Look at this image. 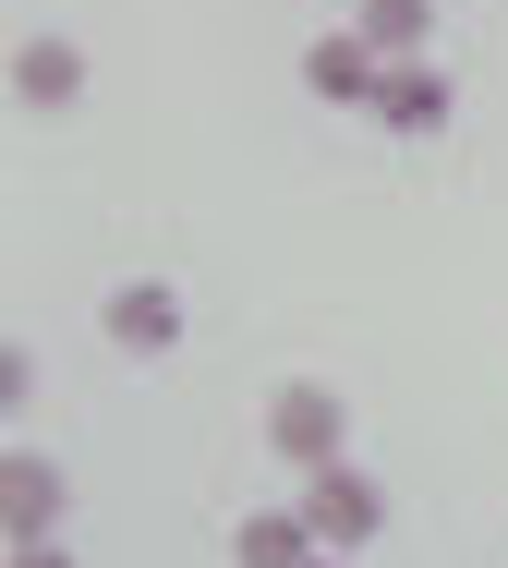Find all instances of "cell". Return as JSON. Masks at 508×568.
<instances>
[{"label":"cell","mask_w":508,"mask_h":568,"mask_svg":"<svg viewBox=\"0 0 508 568\" xmlns=\"http://www.w3.org/2000/svg\"><path fill=\"white\" fill-rule=\"evenodd\" d=\"M266 448L291 459V471H327V459H352V399H339V387H315V375L266 387Z\"/></svg>","instance_id":"6da1fadb"},{"label":"cell","mask_w":508,"mask_h":568,"mask_svg":"<svg viewBox=\"0 0 508 568\" xmlns=\"http://www.w3.org/2000/svg\"><path fill=\"white\" fill-rule=\"evenodd\" d=\"M291 508L315 520V545H327V557H364V545L387 532V484H376V471H352V459L303 471V496H291Z\"/></svg>","instance_id":"7a4b0ae2"},{"label":"cell","mask_w":508,"mask_h":568,"mask_svg":"<svg viewBox=\"0 0 508 568\" xmlns=\"http://www.w3.org/2000/svg\"><path fill=\"white\" fill-rule=\"evenodd\" d=\"M98 339L122 351V363H170V351L194 339V303H182L170 278H122V291L98 303Z\"/></svg>","instance_id":"3957f363"},{"label":"cell","mask_w":508,"mask_h":568,"mask_svg":"<svg viewBox=\"0 0 508 568\" xmlns=\"http://www.w3.org/2000/svg\"><path fill=\"white\" fill-rule=\"evenodd\" d=\"M376 133H399V145H436L448 121H460V85L436 73V61H387V85H376Z\"/></svg>","instance_id":"277c9868"},{"label":"cell","mask_w":508,"mask_h":568,"mask_svg":"<svg viewBox=\"0 0 508 568\" xmlns=\"http://www.w3.org/2000/svg\"><path fill=\"white\" fill-rule=\"evenodd\" d=\"M61 508H73L61 459H37V448L0 459V532H12V545H61Z\"/></svg>","instance_id":"5b68a950"},{"label":"cell","mask_w":508,"mask_h":568,"mask_svg":"<svg viewBox=\"0 0 508 568\" xmlns=\"http://www.w3.org/2000/svg\"><path fill=\"white\" fill-rule=\"evenodd\" d=\"M73 98H85V49H73V37H24V49H12V110L61 121Z\"/></svg>","instance_id":"8992f818"},{"label":"cell","mask_w":508,"mask_h":568,"mask_svg":"<svg viewBox=\"0 0 508 568\" xmlns=\"http://www.w3.org/2000/svg\"><path fill=\"white\" fill-rule=\"evenodd\" d=\"M303 85L327 98V110H376V85H387V61L352 37V24H327L315 49H303Z\"/></svg>","instance_id":"52a82bcc"},{"label":"cell","mask_w":508,"mask_h":568,"mask_svg":"<svg viewBox=\"0 0 508 568\" xmlns=\"http://www.w3.org/2000/svg\"><path fill=\"white\" fill-rule=\"evenodd\" d=\"M327 545H315V520L303 508H243L231 520V568H315Z\"/></svg>","instance_id":"ba28073f"},{"label":"cell","mask_w":508,"mask_h":568,"mask_svg":"<svg viewBox=\"0 0 508 568\" xmlns=\"http://www.w3.org/2000/svg\"><path fill=\"white\" fill-rule=\"evenodd\" d=\"M352 37L376 61H424L436 49V0H352Z\"/></svg>","instance_id":"9c48e42d"},{"label":"cell","mask_w":508,"mask_h":568,"mask_svg":"<svg viewBox=\"0 0 508 568\" xmlns=\"http://www.w3.org/2000/svg\"><path fill=\"white\" fill-rule=\"evenodd\" d=\"M24 399H37V351L12 339V351H0V412H24Z\"/></svg>","instance_id":"30bf717a"},{"label":"cell","mask_w":508,"mask_h":568,"mask_svg":"<svg viewBox=\"0 0 508 568\" xmlns=\"http://www.w3.org/2000/svg\"><path fill=\"white\" fill-rule=\"evenodd\" d=\"M12 568H73V557H61V545H12Z\"/></svg>","instance_id":"8fae6325"},{"label":"cell","mask_w":508,"mask_h":568,"mask_svg":"<svg viewBox=\"0 0 508 568\" xmlns=\"http://www.w3.org/2000/svg\"><path fill=\"white\" fill-rule=\"evenodd\" d=\"M315 568H352V557H315Z\"/></svg>","instance_id":"7c38bea8"}]
</instances>
